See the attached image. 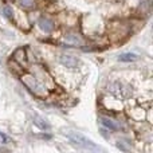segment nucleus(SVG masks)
Here are the masks:
<instances>
[{
    "label": "nucleus",
    "mask_w": 153,
    "mask_h": 153,
    "mask_svg": "<svg viewBox=\"0 0 153 153\" xmlns=\"http://www.w3.org/2000/svg\"><path fill=\"white\" fill-rule=\"evenodd\" d=\"M65 42L67 43V45H71V46H82L83 45V39H82V36L79 34H76V32H67L66 35H65Z\"/></svg>",
    "instance_id": "6e6552de"
},
{
    "label": "nucleus",
    "mask_w": 153,
    "mask_h": 153,
    "mask_svg": "<svg viewBox=\"0 0 153 153\" xmlns=\"http://www.w3.org/2000/svg\"><path fill=\"white\" fill-rule=\"evenodd\" d=\"M117 146H118L121 151H124V152H129V151H132V146H126V141H117Z\"/></svg>",
    "instance_id": "2eb2a0df"
},
{
    "label": "nucleus",
    "mask_w": 153,
    "mask_h": 153,
    "mask_svg": "<svg viewBox=\"0 0 153 153\" xmlns=\"http://www.w3.org/2000/svg\"><path fill=\"white\" fill-rule=\"evenodd\" d=\"M19 4V7H22L23 10H30L35 5V0H16Z\"/></svg>",
    "instance_id": "ddd939ff"
},
{
    "label": "nucleus",
    "mask_w": 153,
    "mask_h": 153,
    "mask_svg": "<svg viewBox=\"0 0 153 153\" xmlns=\"http://www.w3.org/2000/svg\"><path fill=\"white\" fill-rule=\"evenodd\" d=\"M59 62H61L62 66L67 67V69H75L78 67L79 61L73 55H67V54H63V55L59 56Z\"/></svg>",
    "instance_id": "0eeeda50"
},
{
    "label": "nucleus",
    "mask_w": 153,
    "mask_h": 153,
    "mask_svg": "<svg viewBox=\"0 0 153 153\" xmlns=\"http://www.w3.org/2000/svg\"><path fill=\"white\" fill-rule=\"evenodd\" d=\"M20 79H22L24 86H26L34 95H36V97H39V98L47 97L48 89L34 74H20Z\"/></svg>",
    "instance_id": "f03ea898"
},
{
    "label": "nucleus",
    "mask_w": 153,
    "mask_h": 153,
    "mask_svg": "<svg viewBox=\"0 0 153 153\" xmlns=\"http://www.w3.org/2000/svg\"><path fill=\"white\" fill-rule=\"evenodd\" d=\"M36 137L43 138V140H50V138H51V136H50V134H39V136H36Z\"/></svg>",
    "instance_id": "f3484780"
},
{
    "label": "nucleus",
    "mask_w": 153,
    "mask_h": 153,
    "mask_svg": "<svg viewBox=\"0 0 153 153\" xmlns=\"http://www.w3.org/2000/svg\"><path fill=\"white\" fill-rule=\"evenodd\" d=\"M38 26H39V28L42 30L43 32H46V34L53 32L54 28H55V23H54L50 18H46V16H42V18L38 20Z\"/></svg>",
    "instance_id": "423d86ee"
},
{
    "label": "nucleus",
    "mask_w": 153,
    "mask_h": 153,
    "mask_svg": "<svg viewBox=\"0 0 153 153\" xmlns=\"http://www.w3.org/2000/svg\"><path fill=\"white\" fill-rule=\"evenodd\" d=\"M12 59L15 62H18L19 65L24 66L27 63V56H26V50L23 47H19L13 51V55H12Z\"/></svg>",
    "instance_id": "1a4fd4ad"
},
{
    "label": "nucleus",
    "mask_w": 153,
    "mask_h": 153,
    "mask_svg": "<svg viewBox=\"0 0 153 153\" xmlns=\"http://www.w3.org/2000/svg\"><path fill=\"white\" fill-rule=\"evenodd\" d=\"M8 66H10V69L12 70L13 73H16V74H23V67H22V65H19L18 62H15L13 59H11L10 62H8Z\"/></svg>",
    "instance_id": "f8f14e48"
},
{
    "label": "nucleus",
    "mask_w": 153,
    "mask_h": 153,
    "mask_svg": "<svg viewBox=\"0 0 153 153\" xmlns=\"http://www.w3.org/2000/svg\"><path fill=\"white\" fill-rule=\"evenodd\" d=\"M5 3H11V1H13V0H4Z\"/></svg>",
    "instance_id": "a211bd4d"
},
{
    "label": "nucleus",
    "mask_w": 153,
    "mask_h": 153,
    "mask_svg": "<svg viewBox=\"0 0 153 153\" xmlns=\"http://www.w3.org/2000/svg\"><path fill=\"white\" fill-rule=\"evenodd\" d=\"M66 137H67V140L70 141V144L74 145L75 148H78V149H83V151H89V152H100V151H102L101 146H98L94 141H91L90 138H87L86 136H83L82 133L70 130V132L66 133Z\"/></svg>",
    "instance_id": "f257e3e1"
},
{
    "label": "nucleus",
    "mask_w": 153,
    "mask_h": 153,
    "mask_svg": "<svg viewBox=\"0 0 153 153\" xmlns=\"http://www.w3.org/2000/svg\"><path fill=\"white\" fill-rule=\"evenodd\" d=\"M138 59V56L133 53H122L118 55L120 62H136Z\"/></svg>",
    "instance_id": "9b49d317"
},
{
    "label": "nucleus",
    "mask_w": 153,
    "mask_h": 153,
    "mask_svg": "<svg viewBox=\"0 0 153 153\" xmlns=\"http://www.w3.org/2000/svg\"><path fill=\"white\" fill-rule=\"evenodd\" d=\"M109 38L113 42H121L125 38L129 36L130 27L122 22H111L109 24Z\"/></svg>",
    "instance_id": "7ed1b4c3"
},
{
    "label": "nucleus",
    "mask_w": 153,
    "mask_h": 153,
    "mask_svg": "<svg viewBox=\"0 0 153 153\" xmlns=\"http://www.w3.org/2000/svg\"><path fill=\"white\" fill-rule=\"evenodd\" d=\"M35 76H36L38 79H39L40 82H42L43 85H45L46 87L48 89V86L50 85H54V81H53V78L50 76V74H48L46 70H43L42 67H39V66H36V70H35Z\"/></svg>",
    "instance_id": "39448f33"
},
{
    "label": "nucleus",
    "mask_w": 153,
    "mask_h": 153,
    "mask_svg": "<svg viewBox=\"0 0 153 153\" xmlns=\"http://www.w3.org/2000/svg\"><path fill=\"white\" fill-rule=\"evenodd\" d=\"M8 141H10V138H8L5 134H3V133H0V144H7Z\"/></svg>",
    "instance_id": "dca6fc26"
},
{
    "label": "nucleus",
    "mask_w": 153,
    "mask_h": 153,
    "mask_svg": "<svg viewBox=\"0 0 153 153\" xmlns=\"http://www.w3.org/2000/svg\"><path fill=\"white\" fill-rule=\"evenodd\" d=\"M3 15H4L5 18L8 19V20H12V19H13V11H12V8H11L10 5H4V7H3Z\"/></svg>",
    "instance_id": "4468645a"
},
{
    "label": "nucleus",
    "mask_w": 153,
    "mask_h": 153,
    "mask_svg": "<svg viewBox=\"0 0 153 153\" xmlns=\"http://www.w3.org/2000/svg\"><path fill=\"white\" fill-rule=\"evenodd\" d=\"M32 121H34L35 126H38L40 130H50V124L47 122V120H45L42 116L39 114H34L32 116Z\"/></svg>",
    "instance_id": "9d476101"
},
{
    "label": "nucleus",
    "mask_w": 153,
    "mask_h": 153,
    "mask_svg": "<svg viewBox=\"0 0 153 153\" xmlns=\"http://www.w3.org/2000/svg\"><path fill=\"white\" fill-rule=\"evenodd\" d=\"M100 120H101V124H102L103 126L106 128V129L110 130V132H118V130L122 129V125L120 124L118 121H116V120L110 118V117L102 116Z\"/></svg>",
    "instance_id": "20e7f679"
}]
</instances>
